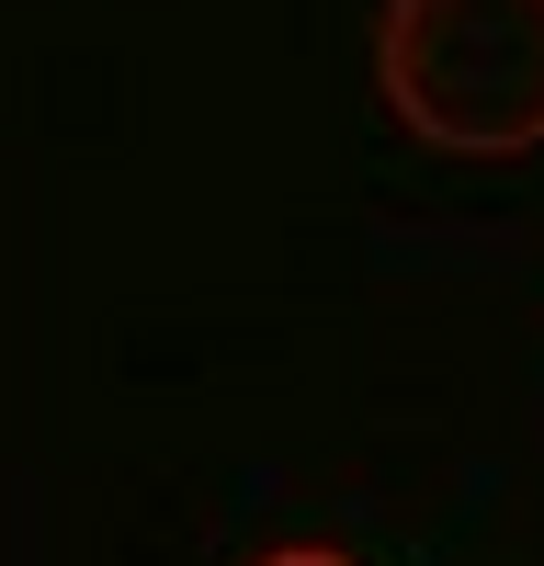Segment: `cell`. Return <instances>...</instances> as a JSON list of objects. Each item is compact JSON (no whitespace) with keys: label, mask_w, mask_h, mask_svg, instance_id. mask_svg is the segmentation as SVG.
Returning a JSON list of instances; mask_svg holds the SVG:
<instances>
[{"label":"cell","mask_w":544,"mask_h":566,"mask_svg":"<svg viewBox=\"0 0 544 566\" xmlns=\"http://www.w3.org/2000/svg\"><path fill=\"white\" fill-rule=\"evenodd\" d=\"M375 91L442 159L544 148V0H386Z\"/></svg>","instance_id":"6da1fadb"},{"label":"cell","mask_w":544,"mask_h":566,"mask_svg":"<svg viewBox=\"0 0 544 566\" xmlns=\"http://www.w3.org/2000/svg\"><path fill=\"white\" fill-rule=\"evenodd\" d=\"M250 566H352L341 544H272V555H250Z\"/></svg>","instance_id":"7a4b0ae2"}]
</instances>
